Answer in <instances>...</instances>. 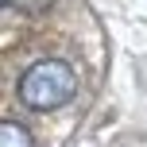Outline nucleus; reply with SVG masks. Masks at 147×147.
I'll list each match as a JSON object with an SVG mask.
<instances>
[{
  "label": "nucleus",
  "mask_w": 147,
  "mask_h": 147,
  "mask_svg": "<svg viewBox=\"0 0 147 147\" xmlns=\"http://www.w3.org/2000/svg\"><path fill=\"white\" fill-rule=\"evenodd\" d=\"M74 89H78V78H74V70L66 62L43 58L20 78V101L35 112H51V109H62L70 101Z\"/></svg>",
  "instance_id": "f257e3e1"
},
{
  "label": "nucleus",
  "mask_w": 147,
  "mask_h": 147,
  "mask_svg": "<svg viewBox=\"0 0 147 147\" xmlns=\"http://www.w3.org/2000/svg\"><path fill=\"white\" fill-rule=\"evenodd\" d=\"M0 147H35L31 143V132L16 120H0Z\"/></svg>",
  "instance_id": "f03ea898"
},
{
  "label": "nucleus",
  "mask_w": 147,
  "mask_h": 147,
  "mask_svg": "<svg viewBox=\"0 0 147 147\" xmlns=\"http://www.w3.org/2000/svg\"><path fill=\"white\" fill-rule=\"evenodd\" d=\"M0 4H4V0H0Z\"/></svg>",
  "instance_id": "7ed1b4c3"
}]
</instances>
